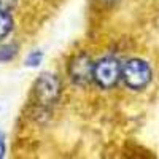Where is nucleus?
Wrapping results in <instances>:
<instances>
[{"instance_id":"obj_8","label":"nucleus","mask_w":159,"mask_h":159,"mask_svg":"<svg viewBox=\"0 0 159 159\" xmlns=\"http://www.w3.org/2000/svg\"><path fill=\"white\" fill-rule=\"evenodd\" d=\"M16 5V0H0V11L10 13Z\"/></svg>"},{"instance_id":"obj_9","label":"nucleus","mask_w":159,"mask_h":159,"mask_svg":"<svg viewBox=\"0 0 159 159\" xmlns=\"http://www.w3.org/2000/svg\"><path fill=\"white\" fill-rule=\"evenodd\" d=\"M3 154H5V142H3L2 132H0V157H3Z\"/></svg>"},{"instance_id":"obj_6","label":"nucleus","mask_w":159,"mask_h":159,"mask_svg":"<svg viewBox=\"0 0 159 159\" xmlns=\"http://www.w3.org/2000/svg\"><path fill=\"white\" fill-rule=\"evenodd\" d=\"M18 54L16 45H0V62H10Z\"/></svg>"},{"instance_id":"obj_7","label":"nucleus","mask_w":159,"mask_h":159,"mask_svg":"<svg viewBox=\"0 0 159 159\" xmlns=\"http://www.w3.org/2000/svg\"><path fill=\"white\" fill-rule=\"evenodd\" d=\"M42 59H43L42 51H32L30 54L25 57V65H27V67H38V64L42 62Z\"/></svg>"},{"instance_id":"obj_2","label":"nucleus","mask_w":159,"mask_h":159,"mask_svg":"<svg viewBox=\"0 0 159 159\" xmlns=\"http://www.w3.org/2000/svg\"><path fill=\"white\" fill-rule=\"evenodd\" d=\"M121 78L127 88L140 91L151 81V69L142 59H130L121 67Z\"/></svg>"},{"instance_id":"obj_1","label":"nucleus","mask_w":159,"mask_h":159,"mask_svg":"<svg viewBox=\"0 0 159 159\" xmlns=\"http://www.w3.org/2000/svg\"><path fill=\"white\" fill-rule=\"evenodd\" d=\"M61 96V81L56 75L43 73L32 88V100L38 108L52 107Z\"/></svg>"},{"instance_id":"obj_3","label":"nucleus","mask_w":159,"mask_h":159,"mask_svg":"<svg viewBox=\"0 0 159 159\" xmlns=\"http://www.w3.org/2000/svg\"><path fill=\"white\" fill-rule=\"evenodd\" d=\"M121 78V64L115 57H103L97 64H94L92 80L103 89H110L116 86Z\"/></svg>"},{"instance_id":"obj_10","label":"nucleus","mask_w":159,"mask_h":159,"mask_svg":"<svg viewBox=\"0 0 159 159\" xmlns=\"http://www.w3.org/2000/svg\"><path fill=\"white\" fill-rule=\"evenodd\" d=\"M100 3H103V5H113V3H116L118 0H99Z\"/></svg>"},{"instance_id":"obj_4","label":"nucleus","mask_w":159,"mask_h":159,"mask_svg":"<svg viewBox=\"0 0 159 159\" xmlns=\"http://www.w3.org/2000/svg\"><path fill=\"white\" fill-rule=\"evenodd\" d=\"M92 70H94V62L84 52L73 56L69 62V76L76 86H86L88 83H91Z\"/></svg>"},{"instance_id":"obj_5","label":"nucleus","mask_w":159,"mask_h":159,"mask_svg":"<svg viewBox=\"0 0 159 159\" xmlns=\"http://www.w3.org/2000/svg\"><path fill=\"white\" fill-rule=\"evenodd\" d=\"M11 29H13L11 15L7 11H0V42L11 32Z\"/></svg>"}]
</instances>
